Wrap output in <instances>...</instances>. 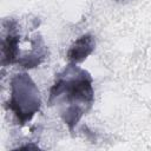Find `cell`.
I'll list each match as a JSON object with an SVG mask.
<instances>
[{"label":"cell","mask_w":151,"mask_h":151,"mask_svg":"<svg viewBox=\"0 0 151 151\" xmlns=\"http://www.w3.org/2000/svg\"><path fill=\"white\" fill-rule=\"evenodd\" d=\"M93 100L92 77L72 63L57 74L48 97L51 106L60 105V116L70 131H73L81 117L91 109Z\"/></svg>","instance_id":"obj_1"},{"label":"cell","mask_w":151,"mask_h":151,"mask_svg":"<svg viewBox=\"0 0 151 151\" xmlns=\"http://www.w3.org/2000/svg\"><path fill=\"white\" fill-rule=\"evenodd\" d=\"M9 87L11 93L6 106L14 114L17 123L25 125L40 110L41 99L39 90L32 78L25 72L14 74Z\"/></svg>","instance_id":"obj_2"},{"label":"cell","mask_w":151,"mask_h":151,"mask_svg":"<svg viewBox=\"0 0 151 151\" xmlns=\"http://www.w3.org/2000/svg\"><path fill=\"white\" fill-rule=\"evenodd\" d=\"M19 24L14 19L2 21V42H1V64L2 66L18 64L20 58L21 34Z\"/></svg>","instance_id":"obj_3"},{"label":"cell","mask_w":151,"mask_h":151,"mask_svg":"<svg viewBox=\"0 0 151 151\" xmlns=\"http://www.w3.org/2000/svg\"><path fill=\"white\" fill-rule=\"evenodd\" d=\"M96 42L91 34H84L79 37L70 47L67 52V59L72 64L84 61L94 50Z\"/></svg>","instance_id":"obj_4"}]
</instances>
